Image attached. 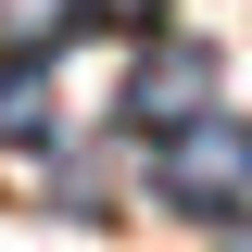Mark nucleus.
<instances>
[{"label": "nucleus", "instance_id": "1", "mask_svg": "<svg viewBox=\"0 0 252 252\" xmlns=\"http://www.w3.org/2000/svg\"><path fill=\"white\" fill-rule=\"evenodd\" d=\"M152 189L177 202V215H202V227H227L252 202V114H177V126H152Z\"/></svg>", "mask_w": 252, "mask_h": 252}, {"label": "nucleus", "instance_id": "2", "mask_svg": "<svg viewBox=\"0 0 252 252\" xmlns=\"http://www.w3.org/2000/svg\"><path fill=\"white\" fill-rule=\"evenodd\" d=\"M202 89H215V51H164V63H139V89H126L139 139H152V126H177V114H202Z\"/></svg>", "mask_w": 252, "mask_h": 252}, {"label": "nucleus", "instance_id": "3", "mask_svg": "<svg viewBox=\"0 0 252 252\" xmlns=\"http://www.w3.org/2000/svg\"><path fill=\"white\" fill-rule=\"evenodd\" d=\"M0 139H51V51H0Z\"/></svg>", "mask_w": 252, "mask_h": 252}, {"label": "nucleus", "instance_id": "4", "mask_svg": "<svg viewBox=\"0 0 252 252\" xmlns=\"http://www.w3.org/2000/svg\"><path fill=\"white\" fill-rule=\"evenodd\" d=\"M76 26H114V38H164V0H76Z\"/></svg>", "mask_w": 252, "mask_h": 252}]
</instances>
